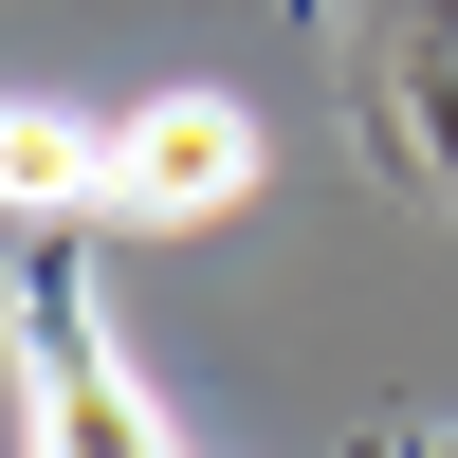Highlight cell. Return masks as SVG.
Masks as SVG:
<instances>
[{
  "instance_id": "1",
  "label": "cell",
  "mask_w": 458,
  "mask_h": 458,
  "mask_svg": "<svg viewBox=\"0 0 458 458\" xmlns=\"http://www.w3.org/2000/svg\"><path fill=\"white\" fill-rule=\"evenodd\" d=\"M239 183H257L239 92H147L129 129H110V202H129V220H220Z\"/></svg>"
},
{
  "instance_id": "2",
  "label": "cell",
  "mask_w": 458,
  "mask_h": 458,
  "mask_svg": "<svg viewBox=\"0 0 458 458\" xmlns=\"http://www.w3.org/2000/svg\"><path fill=\"white\" fill-rule=\"evenodd\" d=\"M19 403H37V458H165L129 349H110L92 312H37V330H19Z\"/></svg>"
},
{
  "instance_id": "3",
  "label": "cell",
  "mask_w": 458,
  "mask_h": 458,
  "mask_svg": "<svg viewBox=\"0 0 458 458\" xmlns=\"http://www.w3.org/2000/svg\"><path fill=\"white\" fill-rule=\"evenodd\" d=\"M73 202H110V129L55 92H0V220H73Z\"/></svg>"
}]
</instances>
